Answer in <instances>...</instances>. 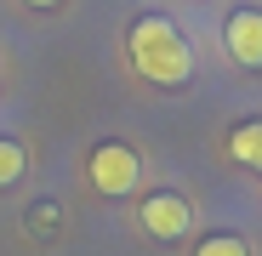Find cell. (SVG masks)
<instances>
[{"label": "cell", "mask_w": 262, "mask_h": 256, "mask_svg": "<svg viewBox=\"0 0 262 256\" xmlns=\"http://www.w3.org/2000/svg\"><path fill=\"white\" fill-rule=\"evenodd\" d=\"M125 52H131V68L148 85H188V74H194V46L183 40V29L171 17H160V12L131 23Z\"/></svg>", "instance_id": "1"}, {"label": "cell", "mask_w": 262, "mask_h": 256, "mask_svg": "<svg viewBox=\"0 0 262 256\" xmlns=\"http://www.w3.org/2000/svg\"><path fill=\"white\" fill-rule=\"evenodd\" d=\"M85 177H92L97 194L120 199V194H131L143 182V159H137V148H125V143H97L92 159H85Z\"/></svg>", "instance_id": "2"}, {"label": "cell", "mask_w": 262, "mask_h": 256, "mask_svg": "<svg viewBox=\"0 0 262 256\" xmlns=\"http://www.w3.org/2000/svg\"><path fill=\"white\" fill-rule=\"evenodd\" d=\"M137 222H143V234H154V239H183V234L194 228V211H188L183 194H148L143 211H137Z\"/></svg>", "instance_id": "3"}, {"label": "cell", "mask_w": 262, "mask_h": 256, "mask_svg": "<svg viewBox=\"0 0 262 256\" xmlns=\"http://www.w3.org/2000/svg\"><path fill=\"white\" fill-rule=\"evenodd\" d=\"M223 40H228V57L239 68H262V12L256 6H239L223 23Z\"/></svg>", "instance_id": "4"}, {"label": "cell", "mask_w": 262, "mask_h": 256, "mask_svg": "<svg viewBox=\"0 0 262 256\" xmlns=\"http://www.w3.org/2000/svg\"><path fill=\"white\" fill-rule=\"evenodd\" d=\"M228 159L262 177V120H245V125H234V131H228Z\"/></svg>", "instance_id": "5"}, {"label": "cell", "mask_w": 262, "mask_h": 256, "mask_svg": "<svg viewBox=\"0 0 262 256\" xmlns=\"http://www.w3.org/2000/svg\"><path fill=\"white\" fill-rule=\"evenodd\" d=\"M23 165H29L23 143H12V137H0V188H12V182L23 177Z\"/></svg>", "instance_id": "6"}, {"label": "cell", "mask_w": 262, "mask_h": 256, "mask_svg": "<svg viewBox=\"0 0 262 256\" xmlns=\"http://www.w3.org/2000/svg\"><path fill=\"white\" fill-rule=\"evenodd\" d=\"M194 256H251V245H245L239 234H211V239H200Z\"/></svg>", "instance_id": "7"}, {"label": "cell", "mask_w": 262, "mask_h": 256, "mask_svg": "<svg viewBox=\"0 0 262 256\" xmlns=\"http://www.w3.org/2000/svg\"><path fill=\"white\" fill-rule=\"evenodd\" d=\"M57 222V205H34V228H52Z\"/></svg>", "instance_id": "8"}, {"label": "cell", "mask_w": 262, "mask_h": 256, "mask_svg": "<svg viewBox=\"0 0 262 256\" xmlns=\"http://www.w3.org/2000/svg\"><path fill=\"white\" fill-rule=\"evenodd\" d=\"M29 6H63V0H29Z\"/></svg>", "instance_id": "9"}]
</instances>
